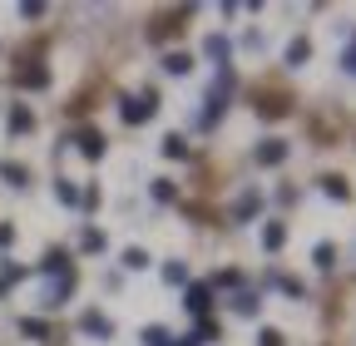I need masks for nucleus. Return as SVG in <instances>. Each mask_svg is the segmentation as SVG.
I'll return each mask as SVG.
<instances>
[{"instance_id": "393cba45", "label": "nucleus", "mask_w": 356, "mask_h": 346, "mask_svg": "<svg viewBox=\"0 0 356 346\" xmlns=\"http://www.w3.org/2000/svg\"><path fill=\"white\" fill-rule=\"evenodd\" d=\"M55 193H60V203H70V208L79 203V188H74L70 179H55Z\"/></svg>"}, {"instance_id": "7c9ffc66", "label": "nucleus", "mask_w": 356, "mask_h": 346, "mask_svg": "<svg viewBox=\"0 0 356 346\" xmlns=\"http://www.w3.org/2000/svg\"><path fill=\"white\" fill-rule=\"evenodd\" d=\"M277 287H282V292H287V297H302V292H307V287H302V282H297V277H277Z\"/></svg>"}, {"instance_id": "dca6fc26", "label": "nucleus", "mask_w": 356, "mask_h": 346, "mask_svg": "<svg viewBox=\"0 0 356 346\" xmlns=\"http://www.w3.org/2000/svg\"><path fill=\"white\" fill-rule=\"evenodd\" d=\"M307 55H312V45H307V35H297L292 45H287V65L297 69V65H307Z\"/></svg>"}, {"instance_id": "5701e85b", "label": "nucleus", "mask_w": 356, "mask_h": 346, "mask_svg": "<svg viewBox=\"0 0 356 346\" xmlns=\"http://www.w3.org/2000/svg\"><path fill=\"white\" fill-rule=\"evenodd\" d=\"M208 287H243V272H238V267H222V272H218Z\"/></svg>"}, {"instance_id": "2f4dec72", "label": "nucleus", "mask_w": 356, "mask_h": 346, "mask_svg": "<svg viewBox=\"0 0 356 346\" xmlns=\"http://www.w3.org/2000/svg\"><path fill=\"white\" fill-rule=\"evenodd\" d=\"M10 242H15V228H10V223H0V247H10Z\"/></svg>"}, {"instance_id": "a878e982", "label": "nucleus", "mask_w": 356, "mask_h": 346, "mask_svg": "<svg viewBox=\"0 0 356 346\" xmlns=\"http://www.w3.org/2000/svg\"><path fill=\"white\" fill-rule=\"evenodd\" d=\"M144 341H149V346H173L178 336H168L163 327H144Z\"/></svg>"}, {"instance_id": "0eeeda50", "label": "nucleus", "mask_w": 356, "mask_h": 346, "mask_svg": "<svg viewBox=\"0 0 356 346\" xmlns=\"http://www.w3.org/2000/svg\"><path fill=\"white\" fill-rule=\"evenodd\" d=\"M40 272H50V277L60 272V277H65V272H70V252H65V247H50V252H44V263H40Z\"/></svg>"}, {"instance_id": "f3484780", "label": "nucleus", "mask_w": 356, "mask_h": 346, "mask_svg": "<svg viewBox=\"0 0 356 346\" xmlns=\"http://www.w3.org/2000/svg\"><path fill=\"white\" fill-rule=\"evenodd\" d=\"M312 263H317L322 272H332V267H337V247H332V242H317V252H312Z\"/></svg>"}, {"instance_id": "a211bd4d", "label": "nucleus", "mask_w": 356, "mask_h": 346, "mask_svg": "<svg viewBox=\"0 0 356 346\" xmlns=\"http://www.w3.org/2000/svg\"><path fill=\"white\" fill-rule=\"evenodd\" d=\"M188 336H193V346H203V341H218L222 331H218V322H208V317H203V322H198V327H193Z\"/></svg>"}, {"instance_id": "72a5a7b5", "label": "nucleus", "mask_w": 356, "mask_h": 346, "mask_svg": "<svg viewBox=\"0 0 356 346\" xmlns=\"http://www.w3.org/2000/svg\"><path fill=\"white\" fill-rule=\"evenodd\" d=\"M0 292H6V287H0Z\"/></svg>"}, {"instance_id": "f257e3e1", "label": "nucleus", "mask_w": 356, "mask_h": 346, "mask_svg": "<svg viewBox=\"0 0 356 346\" xmlns=\"http://www.w3.org/2000/svg\"><path fill=\"white\" fill-rule=\"evenodd\" d=\"M119 114H124V124H149V119L159 114V99H154V94H139V99L124 94V99H119Z\"/></svg>"}, {"instance_id": "c85d7f7f", "label": "nucleus", "mask_w": 356, "mask_h": 346, "mask_svg": "<svg viewBox=\"0 0 356 346\" xmlns=\"http://www.w3.org/2000/svg\"><path fill=\"white\" fill-rule=\"evenodd\" d=\"M25 277V267H15V263H0V287H6V282H20Z\"/></svg>"}, {"instance_id": "f8f14e48", "label": "nucleus", "mask_w": 356, "mask_h": 346, "mask_svg": "<svg viewBox=\"0 0 356 346\" xmlns=\"http://www.w3.org/2000/svg\"><path fill=\"white\" fill-rule=\"evenodd\" d=\"M15 84H20V90H44V84H50V69H20Z\"/></svg>"}, {"instance_id": "aec40b11", "label": "nucleus", "mask_w": 356, "mask_h": 346, "mask_svg": "<svg viewBox=\"0 0 356 346\" xmlns=\"http://www.w3.org/2000/svg\"><path fill=\"white\" fill-rule=\"evenodd\" d=\"M159 149H163V158H188V144L178 139V134H168V139H163Z\"/></svg>"}, {"instance_id": "4468645a", "label": "nucleus", "mask_w": 356, "mask_h": 346, "mask_svg": "<svg viewBox=\"0 0 356 346\" xmlns=\"http://www.w3.org/2000/svg\"><path fill=\"white\" fill-rule=\"evenodd\" d=\"M163 69H168V74H188V69H193V55L173 50V55H163Z\"/></svg>"}, {"instance_id": "39448f33", "label": "nucleus", "mask_w": 356, "mask_h": 346, "mask_svg": "<svg viewBox=\"0 0 356 346\" xmlns=\"http://www.w3.org/2000/svg\"><path fill=\"white\" fill-rule=\"evenodd\" d=\"M74 144H79V154H84V158H104V149H109L99 129H84V134H79Z\"/></svg>"}, {"instance_id": "2eb2a0df", "label": "nucleus", "mask_w": 356, "mask_h": 346, "mask_svg": "<svg viewBox=\"0 0 356 346\" xmlns=\"http://www.w3.org/2000/svg\"><path fill=\"white\" fill-rule=\"evenodd\" d=\"M30 129H35V114L20 104V109H10V134H30Z\"/></svg>"}, {"instance_id": "6e6552de", "label": "nucleus", "mask_w": 356, "mask_h": 346, "mask_svg": "<svg viewBox=\"0 0 356 346\" xmlns=\"http://www.w3.org/2000/svg\"><path fill=\"white\" fill-rule=\"evenodd\" d=\"M203 55L218 60V69H228V40H222V35H208V40H203Z\"/></svg>"}, {"instance_id": "ddd939ff", "label": "nucleus", "mask_w": 356, "mask_h": 346, "mask_svg": "<svg viewBox=\"0 0 356 346\" xmlns=\"http://www.w3.org/2000/svg\"><path fill=\"white\" fill-rule=\"evenodd\" d=\"M322 193H327V198H337V203H351V183H346V179H337V173H332V179H322Z\"/></svg>"}, {"instance_id": "20e7f679", "label": "nucleus", "mask_w": 356, "mask_h": 346, "mask_svg": "<svg viewBox=\"0 0 356 346\" xmlns=\"http://www.w3.org/2000/svg\"><path fill=\"white\" fill-rule=\"evenodd\" d=\"M79 331H84V336H99V341H109V336H114V322H109L104 312H84V317H79Z\"/></svg>"}, {"instance_id": "1a4fd4ad", "label": "nucleus", "mask_w": 356, "mask_h": 346, "mask_svg": "<svg viewBox=\"0 0 356 346\" xmlns=\"http://www.w3.org/2000/svg\"><path fill=\"white\" fill-rule=\"evenodd\" d=\"M282 242H287V223H277V218H273V223L262 228V247H267V252H277Z\"/></svg>"}, {"instance_id": "bb28decb", "label": "nucleus", "mask_w": 356, "mask_h": 346, "mask_svg": "<svg viewBox=\"0 0 356 346\" xmlns=\"http://www.w3.org/2000/svg\"><path fill=\"white\" fill-rule=\"evenodd\" d=\"M84 252H104V233L99 228H84Z\"/></svg>"}, {"instance_id": "423d86ee", "label": "nucleus", "mask_w": 356, "mask_h": 346, "mask_svg": "<svg viewBox=\"0 0 356 346\" xmlns=\"http://www.w3.org/2000/svg\"><path fill=\"white\" fill-rule=\"evenodd\" d=\"M257 213H262V193H243L233 203V223H248V218H257Z\"/></svg>"}, {"instance_id": "c756f323", "label": "nucleus", "mask_w": 356, "mask_h": 346, "mask_svg": "<svg viewBox=\"0 0 356 346\" xmlns=\"http://www.w3.org/2000/svg\"><path fill=\"white\" fill-rule=\"evenodd\" d=\"M257 346H282V331H273V327H262V331H257Z\"/></svg>"}, {"instance_id": "f03ea898", "label": "nucleus", "mask_w": 356, "mask_h": 346, "mask_svg": "<svg viewBox=\"0 0 356 346\" xmlns=\"http://www.w3.org/2000/svg\"><path fill=\"white\" fill-rule=\"evenodd\" d=\"M287 154H292V144H287V139H262V144L252 149V163H257V168H277Z\"/></svg>"}, {"instance_id": "cd10ccee", "label": "nucleus", "mask_w": 356, "mask_h": 346, "mask_svg": "<svg viewBox=\"0 0 356 346\" xmlns=\"http://www.w3.org/2000/svg\"><path fill=\"white\" fill-rule=\"evenodd\" d=\"M257 114H262V119H282L287 104H282V99H267V104H257Z\"/></svg>"}, {"instance_id": "9d476101", "label": "nucleus", "mask_w": 356, "mask_h": 346, "mask_svg": "<svg viewBox=\"0 0 356 346\" xmlns=\"http://www.w3.org/2000/svg\"><path fill=\"white\" fill-rule=\"evenodd\" d=\"M233 312H238V317H257V312H262V297H257V292H238V297H233Z\"/></svg>"}, {"instance_id": "7ed1b4c3", "label": "nucleus", "mask_w": 356, "mask_h": 346, "mask_svg": "<svg viewBox=\"0 0 356 346\" xmlns=\"http://www.w3.org/2000/svg\"><path fill=\"white\" fill-rule=\"evenodd\" d=\"M184 307H188V312H193V317L203 322V317H208V307H213V287H208V282H193V287H188V302H184Z\"/></svg>"}, {"instance_id": "412c9836", "label": "nucleus", "mask_w": 356, "mask_h": 346, "mask_svg": "<svg viewBox=\"0 0 356 346\" xmlns=\"http://www.w3.org/2000/svg\"><path fill=\"white\" fill-rule=\"evenodd\" d=\"M124 267H129V272H144V267H149V252H144V247H129V252H124Z\"/></svg>"}, {"instance_id": "9b49d317", "label": "nucleus", "mask_w": 356, "mask_h": 346, "mask_svg": "<svg viewBox=\"0 0 356 346\" xmlns=\"http://www.w3.org/2000/svg\"><path fill=\"white\" fill-rule=\"evenodd\" d=\"M0 179H6L10 188H25L30 183V168L25 163H0Z\"/></svg>"}, {"instance_id": "b1692460", "label": "nucleus", "mask_w": 356, "mask_h": 346, "mask_svg": "<svg viewBox=\"0 0 356 346\" xmlns=\"http://www.w3.org/2000/svg\"><path fill=\"white\" fill-rule=\"evenodd\" d=\"M20 331H25V336H35V341H44V336H50V327H44L40 317H25V322H20Z\"/></svg>"}, {"instance_id": "4be33fe9", "label": "nucleus", "mask_w": 356, "mask_h": 346, "mask_svg": "<svg viewBox=\"0 0 356 346\" xmlns=\"http://www.w3.org/2000/svg\"><path fill=\"white\" fill-rule=\"evenodd\" d=\"M149 193H154V203H173V198H178V188H173L168 179H154V188H149Z\"/></svg>"}, {"instance_id": "6ab92c4d", "label": "nucleus", "mask_w": 356, "mask_h": 346, "mask_svg": "<svg viewBox=\"0 0 356 346\" xmlns=\"http://www.w3.org/2000/svg\"><path fill=\"white\" fill-rule=\"evenodd\" d=\"M163 282L168 287H188V267L184 263H163Z\"/></svg>"}, {"instance_id": "473e14b6", "label": "nucleus", "mask_w": 356, "mask_h": 346, "mask_svg": "<svg viewBox=\"0 0 356 346\" xmlns=\"http://www.w3.org/2000/svg\"><path fill=\"white\" fill-rule=\"evenodd\" d=\"M346 69H356V50H351V55H346Z\"/></svg>"}]
</instances>
